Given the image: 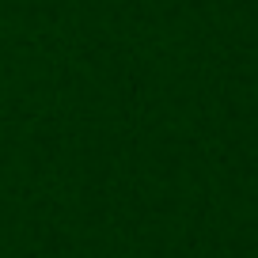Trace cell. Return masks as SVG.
<instances>
[]
</instances>
